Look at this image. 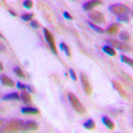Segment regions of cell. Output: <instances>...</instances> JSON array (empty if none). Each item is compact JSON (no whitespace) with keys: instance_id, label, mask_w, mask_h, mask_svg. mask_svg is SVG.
I'll use <instances>...</instances> for the list:
<instances>
[{"instance_id":"1","label":"cell","mask_w":133,"mask_h":133,"mask_svg":"<svg viewBox=\"0 0 133 133\" xmlns=\"http://www.w3.org/2000/svg\"><path fill=\"white\" fill-rule=\"evenodd\" d=\"M5 132H20L25 130V123H23L21 120H11L9 123L5 124L4 129Z\"/></svg>"},{"instance_id":"2","label":"cell","mask_w":133,"mask_h":133,"mask_svg":"<svg viewBox=\"0 0 133 133\" xmlns=\"http://www.w3.org/2000/svg\"><path fill=\"white\" fill-rule=\"evenodd\" d=\"M109 12L113 14L116 16L118 15H127V14H130V8L125 4H121V3H116V4H110L109 5Z\"/></svg>"},{"instance_id":"3","label":"cell","mask_w":133,"mask_h":133,"mask_svg":"<svg viewBox=\"0 0 133 133\" xmlns=\"http://www.w3.org/2000/svg\"><path fill=\"white\" fill-rule=\"evenodd\" d=\"M105 43L108 45L113 47L115 49H120V51H124V52H130L132 51V47L129 45L128 43H124L121 40H115V39H107Z\"/></svg>"},{"instance_id":"4","label":"cell","mask_w":133,"mask_h":133,"mask_svg":"<svg viewBox=\"0 0 133 133\" xmlns=\"http://www.w3.org/2000/svg\"><path fill=\"white\" fill-rule=\"evenodd\" d=\"M66 96H68L69 104L73 107V109L76 110V112H77V113H80V115H84V113H85V108H84V105L80 103V100L77 98V96H76L75 93H72V92H69Z\"/></svg>"},{"instance_id":"5","label":"cell","mask_w":133,"mask_h":133,"mask_svg":"<svg viewBox=\"0 0 133 133\" xmlns=\"http://www.w3.org/2000/svg\"><path fill=\"white\" fill-rule=\"evenodd\" d=\"M43 32H44V37H45L48 45L51 48V51L53 52V55H57V48H56V41H55V37L51 33V31L48 28H43Z\"/></svg>"},{"instance_id":"6","label":"cell","mask_w":133,"mask_h":133,"mask_svg":"<svg viewBox=\"0 0 133 133\" xmlns=\"http://www.w3.org/2000/svg\"><path fill=\"white\" fill-rule=\"evenodd\" d=\"M88 17H89L91 21H93L95 24H104L105 23V16L104 14H101L100 11H91L88 12Z\"/></svg>"},{"instance_id":"7","label":"cell","mask_w":133,"mask_h":133,"mask_svg":"<svg viewBox=\"0 0 133 133\" xmlns=\"http://www.w3.org/2000/svg\"><path fill=\"white\" fill-rule=\"evenodd\" d=\"M80 81H81V85H83V89H84L85 95L89 96L92 93V87H91V83H89V80H88V77L84 72L80 73Z\"/></svg>"},{"instance_id":"8","label":"cell","mask_w":133,"mask_h":133,"mask_svg":"<svg viewBox=\"0 0 133 133\" xmlns=\"http://www.w3.org/2000/svg\"><path fill=\"white\" fill-rule=\"evenodd\" d=\"M101 4H103V0H87L83 4V9L85 12H91V11H93L96 7L101 5Z\"/></svg>"},{"instance_id":"9","label":"cell","mask_w":133,"mask_h":133,"mask_svg":"<svg viewBox=\"0 0 133 133\" xmlns=\"http://www.w3.org/2000/svg\"><path fill=\"white\" fill-rule=\"evenodd\" d=\"M20 100H21V101H23L25 105H32L31 92H28V91H21V92H20Z\"/></svg>"},{"instance_id":"10","label":"cell","mask_w":133,"mask_h":133,"mask_svg":"<svg viewBox=\"0 0 133 133\" xmlns=\"http://www.w3.org/2000/svg\"><path fill=\"white\" fill-rule=\"evenodd\" d=\"M23 115H39L40 113V110L35 107H31V105H27V107H23L20 110Z\"/></svg>"},{"instance_id":"11","label":"cell","mask_w":133,"mask_h":133,"mask_svg":"<svg viewBox=\"0 0 133 133\" xmlns=\"http://www.w3.org/2000/svg\"><path fill=\"white\" fill-rule=\"evenodd\" d=\"M2 100L3 101H8V100H15V101H17V100H20V93H17V92L5 93V95H3Z\"/></svg>"},{"instance_id":"12","label":"cell","mask_w":133,"mask_h":133,"mask_svg":"<svg viewBox=\"0 0 133 133\" xmlns=\"http://www.w3.org/2000/svg\"><path fill=\"white\" fill-rule=\"evenodd\" d=\"M112 85H113V88H115V89L121 95V96H123V97H127V92L124 91V88H123V85H121L117 80H112Z\"/></svg>"},{"instance_id":"13","label":"cell","mask_w":133,"mask_h":133,"mask_svg":"<svg viewBox=\"0 0 133 133\" xmlns=\"http://www.w3.org/2000/svg\"><path fill=\"white\" fill-rule=\"evenodd\" d=\"M83 128H85L87 130H93V129L96 128V123H95V120H92V118L85 120L84 123H83Z\"/></svg>"},{"instance_id":"14","label":"cell","mask_w":133,"mask_h":133,"mask_svg":"<svg viewBox=\"0 0 133 133\" xmlns=\"http://www.w3.org/2000/svg\"><path fill=\"white\" fill-rule=\"evenodd\" d=\"M105 32H107V33H109V35H112V36H113V35H116L117 32H120V24H117V23H116V24H110V25L107 28V31H105Z\"/></svg>"},{"instance_id":"15","label":"cell","mask_w":133,"mask_h":133,"mask_svg":"<svg viewBox=\"0 0 133 133\" xmlns=\"http://www.w3.org/2000/svg\"><path fill=\"white\" fill-rule=\"evenodd\" d=\"M101 121H103V124H104L108 129H110V130L115 129V123H113V121L110 120L108 116H103V117H101Z\"/></svg>"},{"instance_id":"16","label":"cell","mask_w":133,"mask_h":133,"mask_svg":"<svg viewBox=\"0 0 133 133\" xmlns=\"http://www.w3.org/2000/svg\"><path fill=\"white\" fill-rule=\"evenodd\" d=\"M2 84L5 85V87H15V85H16L15 81H14L12 79H9V77L5 76V75H2Z\"/></svg>"},{"instance_id":"17","label":"cell","mask_w":133,"mask_h":133,"mask_svg":"<svg viewBox=\"0 0 133 133\" xmlns=\"http://www.w3.org/2000/svg\"><path fill=\"white\" fill-rule=\"evenodd\" d=\"M16 87L19 88V89H21V91H28V92H31V93L35 92L32 87H29L28 84H23V83H20V81H17V83H16Z\"/></svg>"},{"instance_id":"18","label":"cell","mask_w":133,"mask_h":133,"mask_svg":"<svg viewBox=\"0 0 133 133\" xmlns=\"http://www.w3.org/2000/svg\"><path fill=\"white\" fill-rule=\"evenodd\" d=\"M103 51H104L107 55H109V56H116V49H115L113 47L108 45V44L103 47Z\"/></svg>"},{"instance_id":"19","label":"cell","mask_w":133,"mask_h":133,"mask_svg":"<svg viewBox=\"0 0 133 133\" xmlns=\"http://www.w3.org/2000/svg\"><path fill=\"white\" fill-rule=\"evenodd\" d=\"M39 125L35 121H27L25 123V130H37Z\"/></svg>"},{"instance_id":"20","label":"cell","mask_w":133,"mask_h":133,"mask_svg":"<svg viewBox=\"0 0 133 133\" xmlns=\"http://www.w3.org/2000/svg\"><path fill=\"white\" fill-rule=\"evenodd\" d=\"M120 40L124 41V43H129V41H130V35H129L127 31L120 32Z\"/></svg>"},{"instance_id":"21","label":"cell","mask_w":133,"mask_h":133,"mask_svg":"<svg viewBox=\"0 0 133 133\" xmlns=\"http://www.w3.org/2000/svg\"><path fill=\"white\" fill-rule=\"evenodd\" d=\"M14 72L16 73L17 77H20V79H25V77H27V75L23 72V69H21L20 66H14Z\"/></svg>"},{"instance_id":"22","label":"cell","mask_w":133,"mask_h":133,"mask_svg":"<svg viewBox=\"0 0 133 133\" xmlns=\"http://www.w3.org/2000/svg\"><path fill=\"white\" fill-rule=\"evenodd\" d=\"M88 25H89V27H91L92 29H95V31H96L97 33H104V32H105V31H104L103 28H100L98 25H96V24L93 23V21H88Z\"/></svg>"},{"instance_id":"23","label":"cell","mask_w":133,"mask_h":133,"mask_svg":"<svg viewBox=\"0 0 133 133\" xmlns=\"http://www.w3.org/2000/svg\"><path fill=\"white\" fill-rule=\"evenodd\" d=\"M129 20H130L129 14H127V15H118L117 16V21H120V23H129Z\"/></svg>"},{"instance_id":"24","label":"cell","mask_w":133,"mask_h":133,"mask_svg":"<svg viewBox=\"0 0 133 133\" xmlns=\"http://www.w3.org/2000/svg\"><path fill=\"white\" fill-rule=\"evenodd\" d=\"M121 61L125 63L127 65H129V66H132V68H133V60H132L130 57L125 56V55H121Z\"/></svg>"},{"instance_id":"25","label":"cell","mask_w":133,"mask_h":133,"mask_svg":"<svg viewBox=\"0 0 133 133\" xmlns=\"http://www.w3.org/2000/svg\"><path fill=\"white\" fill-rule=\"evenodd\" d=\"M60 49H63V51L65 52V55H68V56H71V49H69V47L66 45L65 43H60Z\"/></svg>"},{"instance_id":"26","label":"cell","mask_w":133,"mask_h":133,"mask_svg":"<svg viewBox=\"0 0 133 133\" xmlns=\"http://www.w3.org/2000/svg\"><path fill=\"white\" fill-rule=\"evenodd\" d=\"M20 17L23 21H31V20H33V14H23Z\"/></svg>"},{"instance_id":"27","label":"cell","mask_w":133,"mask_h":133,"mask_svg":"<svg viewBox=\"0 0 133 133\" xmlns=\"http://www.w3.org/2000/svg\"><path fill=\"white\" fill-rule=\"evenodd\" d=\"M23 5H24L25 8L31 9V8L33 7V2H32V0H24V2H23Z\"/></svg>"},{"instance_id":"28","label":"cell","mask_w":133,"mask_h":133,"mask_svg":"<svg viewBox=\"0 0 133 133\" xmlns=\"http://www.w3.org/2000/svg\"><path fill=\"white\" fill-rule=\"evenodd\" d=\"M29 24H31V27H32L33 29H37V28L40 27L39 21H36V20H31V21H29Z\"/></svg>"},{"instance_id":"29","label":"cell","mask_w":133,"mask_h":133,"mask_svg":"<svg viewBox=\"0 0 133 133\" xmlns=\"http://www.w3.org/2000/svg\"><path fill=\"white\" fill-rule=\"evenodd\" d=\"M69 75H71V79H72L73 81H77V75H76V72H75L72 68L69 69Z\"/></svg>"},{"instance_id":"30","label":"cell","mask_w":133,"mask_h":133,"mask_svg":"<svg viewBox=\"0 0 133 133\" xmlns=\"http://www.w3.org/2000/svg\"><path fill=\"white\" fill-rule=\"evenodd\" d=\"M63 16L65 17V19H68V20H72L73 17H72V15H69L68 12H63Z\"/></svg>"},{"instance_id":"31","label":"cell","mask_w":133,"mask_h":133,"mask_svg":"<svg viewBox=\"0 0 133 133\" xmlns=\"http://www.w3.org/2000/svg\"><path fill=\"white\" fill-rule=\"evenodd\" d=\"M130 16H132V17H133V8H132V9H130Z\"/></svg>"},{"instance_id":"32","label":"cell","mask_w":133,"mask_h":133,"mask_svg":"<svg viewBox=\"0 0 133 133\" xmlns=\"http://www.w3.org/2000/svg\"><path fill=\"white\" fill-rule=\"evenodd\" d=\"M72 2H76V0H72Z\"/></svg>"}]
</instances>
